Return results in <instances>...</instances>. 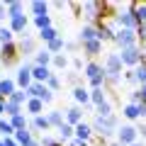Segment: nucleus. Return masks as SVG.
Instances as JSON below:
<instances>
[{"label": "nucleus", "mask_w": 146, "mask_h": 146, "mask_svg": "<svg viewBox=\"0 0 146 146\" xmlns=\"http://www.w3.org/2000/svg\"><path fill=\"white\" fill-rule=\"evenodd\" d=\"M119 73H122V58L119 54H110L105 58V80L110 83H119Z\"/></svg>", "instance_id": "f257e3e1"}, {"label": "nucleus", "mask_w": 146, "mask_h": 146, "mask_svg": "<svg viewBox=\"0 0 146 146\" xmlns=\"http://www.w3.org/2000/svg\"><path fill=\"white\" fill-rule=\"evenodd\" d=\"M93 131H100L105 139H107V136H112V134L117 131V119H115V115H112V117H95Z\"/></svg>", "instance_id": "f03ea898"}, {"label": "nucleus", "mask_w": 146, "mask_h": 146, "mask_svg": "<svg viewBox=\"0 0 146 146\" xmlns=\"http://www.w3.org/2000/svg\"><path fill=\"white\" fill-rule=\"evenodd\" d=\"M117 25H119L122 29H134V32H136L139 22H136V17H134V3L127 5V10H119V12H117Z\"/></svg>", "instance_id": "7ed1b4c3"}, {"label": "nucleus", "mask_w": 146, "mask_h": 146, "mask_svg": "<svg viewBox=\"0 0 146 146\" xmlns=\"http://www.w3.org/2000/svg\"><path fill=\"white\" fill-rule=\"evenodd\" d=\"M119 58H122V63L124 66H139V63H144V51H141L139 46H131V49H122V54H119Z\"/></svg>", "instance_id": "20e7f679"}, {"label": "nucleus", "mask_w": 146, "mask_h": 146, "mask_svg": "<svg viewBox=\"0 0 146 146\" xmlns=\"http://www.w3.org/2000/svg\"><path fill=\"white\" fill-rule=\"evenodd\" d=\"M117 44H119L122 49H131V46H136V32L134 29H119V32H115V36H112Z\"/></svg>", "instance_id": "39448f33"}, {"label": "nucleus", "mask_w": 146, "mask_h": 146, "mask_svg": "<svg viewBox=\"0 0 146 146\" xmlns=\"http://www.w3.org/2000/svg\"><path fill=\"white\" fill-rule=\"evenodd\" d=\"M27 93H29V98H39L44 105L54 100V93L46 88V83H32L29 88H27Z\"/></svg>", "instance_id": "423d86ee"}, {"label": "nucleus", "mask_w": 146, "mask_h": 146, "mask_svg": "<svg viewBox=\"0 0 146 146\" xmlns=\"http://www.w3.org/2000/svg\"><path fill=\"white\" fill-rule=\"evenodd\" d=\"M136 134H139V129H134L131 124H127V127H122V129H117V139H119L122 146L136 144Z\"/></svg>", "instance_id": "0eeeda50"}, {"label": "nucleus", "mask_w": 146, "mask_h": 146, "mask_svg": "<svg viewBox=\"0 0 146 146\" xmlns=\"http://www.w3.org/2000/svg\"><path fill=\"white\" fill-rule=\"evenodd\" d=\"M15 83L20 85L22 90H27L32 83H34V78H32V66H29V63L20 66V71H17V78H15Z\"/></svg>", "instance_id": "6e6552de"}, {"label": "nucleus", "mask_w": 146, "mask_h": 146, "mask_svg": "<svg viewBox=\"0 0 146 146\" xmlns=\"http://www.w3.org/2000/svg\"><path fill=\"white\" fill-rule=\"evenodd\" d=\"M0 61H3V66H12L17 61V44H3V49H0Z\"/></svg>", "instance_id": "1a4fd4ad"}, {"label": "nucleus", "mask_w": 146, "mask_h": 146, "mask_svg": "<svg viewBox=\"0 0 146 146\" xmlns=\"http://www.w3.org/2000/svg\"><path fill=\"white\" fill-rule=\"evenodd\" d=\"M15 90H17V83L12 78H3L0 80V100H10Z\"/></svg>", "instance_id": "9d476101"}, {"label": "nucleus", "mask_w": 146, "mask_h": 146, "mask_svg": "<svg viewBox=\"0 0 146 146\" xmlns=\"http://www.w3.org/2000/svg\"><path fill=\"white\" fill-rule=\"evenodd\" d=\"M51 76H54L51 68H46V66H32V78H34V83H46Z\"/></svg>", "instance_id": "9b49d317"}, {"label": "nucleus", "mask_w": 146, "mask_h": 146, "mask_svg": "<svg viewBox=\"0 0 146 146\" xmlns=\"http://www.w3.org/2000/svg\"><path fill=\"white\" fill-rule=\"evenodd\" d=\"M27 25H29L27 15H20V17H12V20H10V29L15 32V34H25V32H27Z\"/></svg>", "instance_id": "f8f14e48"}, {"label": "nucleus", "mask_w": 146, "mask_h": 146, "mask_svg": "<svg viewBox=\"0 0 146 146\" xmlns=\"http://www.w3.org/2000/svg\"><path fill=\"white\" fill-rule=\"evenodd\" d=\"M102 7H105V5H100V3H85V5H83V12H85L88 20H98V17L102 15Z\"/></svg>", "instance_id": "ddd939ff"}, {"label": "nucleus", "mask_w": 146, "mask_h": 146, "mask_svg": "<svg viewBox=\"0 0 146 146\" xmlns=\"http://www.w3.org/2000/svg\"><path fill=\"white\" fill-rule=\"evenodd\" d=\"M25 107H27V112H29V115L39 117V115H42V110H44V102H42L39 98H29V100H27V105H25Z\"/></svg>", "instance_id": "4468645a"}, {"label": "nucleus", "mask_w": 146, "mask_h": 146, "mask_svg": "<svg viewBox=\"0 0 146 146\" xmlns=\"http://www.w3.org/2000/svg\"><path fill=\"white\" fill-rule=\"evenodd\" d=\"M66 122L71 127H78L80 122H83V112H80L78 107H71V110H66Z\"/></svg>", "instance_id": "2eb2a0df"}, {"label": "nucleus", "mask_w": 146, "mask_h": 146, "mask_svg": "<svg viewBox=\"0 0 146 146\" xmlns=\"http://www.w3.org/2000/svg\"><path fill=\"white\" fill-rule=\"evenodd\" d=\"M85 76H88L90 80L93 78H100V76H105V66H100V63H88V66H85Z\"/></svg>", "instance_id": "dca6fc26"}, {"label": "nucleus", "mask_w": 146, "mask_h": 146, "mask_svg": "<svg viewBox=\"0 0 146 146\" xmlns=\"http://www.w3.org/2000/svg\"><path fill=\"white\" fill-rule=\"evenodd\" d=\"M90 136H93V127H90V124H85V122H80V124L76 127V139L88 141Z\"/></svg>", "instance_id": "f3484780"}, {"label": "nucleus", "mask_w": 146, "mask_h": 146, "mask_svg": "<svg viewBox=\"0 0 146 146\" xmlns=\"http://www.w3.org/2000/svg\"><path fill=\"white\" fill-rule=\"evenodd\" d=\"M83 51L88 54V56H98V54L102 51V42H100V39H93V42H85V44H83Z\"/></svg>", "instance_id": "a211bd4d"}, {"label": "nucleus", "mask_w": 146, "mask_h": 146, "mask_svg": "<svg viewBox=\"0 0 146 146\" xmlns=\"http://www.w3.org/2000/svg\"><path fill=\"white\" fill-rule=\"evenodd\" d=\"M7 5V17H20V15H25V5L22 3H17V0H12V3H5Z\"/></svg>", "instance_id": "6ab92c4d"}, {"label": "nucleus", "mask_w": 146, "mask_h": 146, "mask_svg": "<svg viewBox=\"0 0 146 146\" xmlns=\"http://www.w3.org/2000/svg\"><path fill=\"white\" fill-rule=\"evenodd\" d=\"M51 61H54V54L44 49V51H39V54H36V58H34V66H46V68H49V63H51Z\"/></svg>", "instance_id": "aec40b11"}, {"label": "nucleus", "mask_w": 146, "mask_h": 146, "mask_svg": "<svg viewBox=\"0 0 146 146\" xmlns=\"http://www.w3.org/2000/svg\"><path fill=\"white\" fill-rule=\"evenodd\" d=\"M46 119H49V124H51V127H61L63 122H66V115H63L61 110H54V112H49V115H46Z\"/></svg>", "instance_id": "412c9836"}, {"label": "nucleus", "mask_w": 146, "mask_h": 146, "mask_svg": "<svg viewBox=\"0 0 146 146\" xmlns=\"http://www.w3.org/2000/svg\"><path fill=\"white\" fill-rule=\"evenodd\" d=\"M93 39H98V29H95L93 25H88V27H83L80 29V42H93Z\"/></svg>", "instance_id": "4be33fe9"}, {"label": "nucleus", "mask_w": 146, "mask_h": 146, "mask_svg": "<svg viewBox=\"0 0 146 146\" xmlns=\"http://www.w3.org/2000/svg\"><path fill=\"white\" fill-rule=\"evenodd\" d=\"M73 98H76V102L88 105V102H90V90H85V88H76V90H73Z\"/></svg>", "instance_id": "5701e85b"}, {"label": "nucleus", "mask_w": 146, "mask_h": 146, "mask_svg": "<svg viewBox=\"0 0 146 146\" xmlns=\"http://www.w3.org/2000/svg\"><path fill=\"white\" fill-rule=\"evenodd\" d=\"M90 102H93L95 107H100L102 102H107V98H105V90H102V88H95L93 93H90Z\"/></svg>", "instance_id": "b1692460"}, {"label": "nucleus", "mask_w": 146, "mask_h": 146, "mask_svg": "<svg viewBox=\"0 0 146 146\" xmlns=\"http://www.w3.org/2000/svg\"><path fill=\"white\" fill-rule=\"evenodd\" d=\"M15 141L20 146H25L27 141H32V131H29V127H27V129H17L15 131Z\"/></svg>", "instance_id": "393cba45"}, {"label": "nucleus", "mask_w": 146, "mask_h": 146, "mask_svg": "<svg viewBox=\"0 0 146 146\" xmlns=\"http://www.w3.org/2000/svg\"><path fill=\"white\" fill-rule=\"evenodd\" d=\"M32 12H34V17H42V15H46V10H49V5L46 3H42V0H34V3H32Z\"/></svg>", "instance_id": "a878e982"}, {"label": "nucleus", "mask_w": 146, "mask_h": 146, "mask_svg": "<svg viewBox=\"0 0 146 146\" xmlns=\"http://www.w3.org/2000/svg\"><path fill=\"white\" fill-rule=\"evenodd\" d=\"M0 134L5 136V139H10V136H15V127H12L10 122H7V119H3V117H0Z\"/></svg>", "instance_id": "bb28decb"}, {"label": "nucleus", "mask_w": 146, "mask_h": 146, "mask_svg": "<svg viewBox=\"0 0 146 146\" xmlns=\"http://www.w3.org/2000/svg\"><path fill=\"white\" fill-rule=\"evenodd\" d=\"M122 115H124L127 119H136V117H141V115H139V105L129 102V105H127L124 110H122Z\"/></svg>", "instance_id": "cd10ccee"}, {"label": "nucleus", "mask_w": 146, "mask_h": 146, "mask_svg": "<svg viewBox=\"0 0 146 146\" xmlns=\"http://www.w3.org/2000/svg\"><path fill=\"white\" fill-rule=\"evenodd\" d=\"M58 134H61V139H63V141H68L73 134H76V127H71L68 122H63V124L58 127Z\"/></svg>", "instance_id": "c85d7f7f"}, {"label": "nucleus", "mask_w": 146, "mask_h": 146, "mask_svg": "<svg viewBox=\"0 0 146 146\" xmlns=\"http://www.w3.org/2000/svg\"><path fill=\"white\" fill-rule=\"evenodd\" d=\"M5 115L15 117V115H22V105L12 102V100H5Z\"/></svg>", "instance_id": "c756f323"}, {"label": "nucleus", "mask_w": 146, "mask_h": 146, "mask_svg": "<svg viewBox=\"0 0 146 146\" xmlns=\"http://www.w3.org/2000/svg\"><path fill=\"white\" fill-rule=\"evenodd\" d=\"M10 100H12V102H17V105H27V100H29V93H27V90H15Z\"/></svg>", "instance_id": "7c9ffc66"}, {"label": "nucleus", "mask_w": 146, "mask_h": 146, "mask_svg": "<svg viewBox=\"0 0 146 146\" xmlns=\"http://www.w3.org/2000/svg\"><path fill=\"white\" fill-rule=\"evenodd\" d=\"M32 127H34V129H39V131H42V129L46 131L51 124H49V119H46V117H42V115H39V117H34V119H32Z\"/></svg>", "instance_id": "2f4dec72"}, {"label": "nucleus", "mask_w": 146, "mask_h": 146, "mask_svg": "<svg viewBox=\"0 0 146 146\" xmlns=\"http://www.w3.org/2000/svg\"><path fill=\"white\" fill-rule=\"evenodd\" d=\"M134 76H136V80H139L141 85H146V61L139 63V66L134 68Z\"/></svg>", "instance_id": "473e14b6"}, {"label": "nucleus", "mask_w": 146, "mask_h": 146, "mask_svg": "<svg viewBox=\"0 0 146 146\" xmlns=\"http://www.w3.org/2000/svg\"><path fill=\"white\" fill-rule=\"evenodd\" d=\"M12 34L15 32L10 27H0V44H12Z\"/></svg>", "instance_id": "72a5a7b5"}, {"label": "nucleus", "mask_w": 146, "mask_h": 146, "mask_svg": "<svg viewBox=\"0 0 146 146\" xmlns=\"http://www.w3.org/2000/svg\"><path fill=\"white\" fill-rule=\"evenodd\" d=\"M10 124L15 127V131H17V129H27V119H25V115H15V117H10Z\"/></svg>", "instance_id": "f704fd0d"}, {"label": "nucleus", "mask_w": 146, "mask_h": 146, "mask_svg": "<svg viewBox=\"0 0 146 146\" xmlns=\"http://www.w3.org/2000/svg\"><path fill=\"white\" fill-rule=\"evenodd\" d=\"M134 17H136V22H146V5H139V3H134Z\"/></svg>", "instance_id": "c9c22d12"}, {"label": "nucleus", "mask_w": 146, "mask_h": 146, "mask_svg": "<svg viewBox=\"0 0 146 146\" xmlns=\"http://www.w3.org/2000/svg\"><path fill=\"white\" fill-rule=\"evenodd\" d=\"M63 46H66V42H63L61 36H58V39H54V42H49V46H46V51H51L54 56H56V51H61Z\"/></svg>", "instance_id": "e433bc0d"}, {"label": "nucleus", "mask_w": 146, "mask_h": 146, "mask_svg": "<svg viewBox=\"0 0 146 146\" xmlns=\"http://www.w3.org/2000/svg\"><path fill=\"white\" fill-rule=\"evenodd\" d=\"M34 25L39 27V32H42V29H49V27H51V17H49V15H42V17H34Z\"/></svg>", "instance_id": "4c0bfd02"}, {"label": "nucleus", "mask_w": 146, "mask_h": 146, "mask_svg": "<svg viewBox=\"0 0 146 146\" xmlns=\"http://www.w3.org/2000/svg\"><path fill=\"white\" fill-rule=\"evenodd\" d=\"M39 36H42V39H44V42H54V39H58V34H56V29H54V27H49V29H42V32H39Z\"/></svg>", "instance_id": "58836bf2"}, {"label": "nucleus", "mask_w": 146, "mask_h": 146, "mask_svg": "<svg viewBox=\"0 0 146 146\" xmlns=\"http://www.w3.org/2000/svg\"><path fill=\"white\" fill-rule=\"evenodd\" d=\"M98 117H112V107H110V102H102L98 107Z\"/></svg>", "instance_id": "ea45409f"}, {"label": "nucleus", "mask_w": 146, "mask_h": 146, "mask_svg": "<svg viewBox=\"0 0 146 146\" xmlns=\"http://www.w3.org/2000/svg\"><path fill=\"white\" fill-rule=\"evenodd\" d=\"M51 63H54L56 68H66V66H68V58H66V56H61V54H56Z\"/></svg>", "instance_id": "a19ab883"}, {"label": "nucleus", "mask_w": 146, "mask_h": 146, "mask_svg": "<svg viewBox=\"0 0 146 146\" xmlns=\"http://www.w3.org/2000/svg\"><path fill=\"white\" fill-rule=\"evenodd\" d=\"M20 49H22V51H34V39L25 36V39H22V44H20Z\"/></svg>", "instance_id": "79ce46f5"}, {"label": "nucleus", "mask_w": 146, "mask_h": 146, "mask_svg": "<svg viewBox=\"0 0 146 146\" xmlns=\"http://www.w3.org/2000/svg\"><path fill=\"white\" fill-rule=\"evenodd\" d=\"M46 88H49V90H51V93H54V90H58V88H61V80H58L56 76H51V78L46 80Z\"/></svg>", "instance_id": "37998d69"}, {"label": "nucleus", "mask_w": 146, "mask_h": 146, "mask_svg": "<svg viewBox=\"0 0 146 146\" xmlns=\"http://www.w3.org/2000/svg\"><path fill=\"white\" fill-rule=\"evenodd\" d=\"M136 36H139L141 42H146V22H141V25L136 27Z\"/></svg>", "instance_id": "c03bdc74"}, {"label": "nucleus", "mask_w": 146, "mask_h": 146, "mask_svg": "<svg viewBox=\"0 0 146 146\" xmlns=\"http://www.w3.org/2000/svg\"><path fill=\"white\" fill-rule=\"evenodd\" d=\"M3 144H5V146H20V144L15 141V136H10V139H3Z\"/></svg>", "instance_id": "a18cd8bd"}, {"label": "nucleus", "mask_w": 146, "mask_h": 146, "mask_svg": "<svg viewBox=\"0 0 146 146\" xmlns=\"http://www.w3.org/2000/svg\"><path fill=\"white\" fill-rule=\"evenodd\" d=\"M68 146H88V141H80V139H71Z\"/></svg>", "instance_id": "49530a36"}, {"label": "nucleus", "mask_w": 146, "mask_h": 146, "mask_svg": "<svg viewBox=\"0 0 146 146\" xmlns=\"http://www.w3.org/2000/svg\"><path fill=\"white\" fill-rule=\"evenodd\" d=\"M3 17H7V5L5 3H0V20H3Z\"/></svg>", "instance_id": "de8ad7c7"}, {"label": "nucleus", "mask_w": 146, "mask_h": 146, "mask_svg": "<svg viewBox=\"0 0 146 146\" xmlns=\"http://www.w3.org/2000/svg\"><path fill=\"white\" fill-rule=\"evenodd\" d=\"M51 144H54L51 136H42V146H51Z\"/></svg>", "instance_id": "09e8293b"}, {"label": "nucleus", "mask_w": 146, "mask_h": 146, "mask_svg": "<svg viewBox=\"0 0 146 146\" xmlns=\"http://www.w3.org/2000/svg\"><path fill=\"white\" fill-rule=\"evenodd\" d=\"M139 115L146 117V102H139Z\"/></svg>", "instance_id": "8fccbe9b"}, {"label": "nucleus", "mask_w": 146, "mask_h": 146, "mask_svg": "<svg viewBox=\"0 0 146 146\" xmlns=\"http://www.w3.org/2000/svg\"><path fill=\"white\" fill-rule=\"evenodd\" d=\"M139 93H141V102H146V85H141Z\"/></svg>", "instance_id": "3c124183"}, {"label": "nucleus", "mask_w": 146, "mask_h": 146, "mask_svg": "<svg viewBox=\"0 0 146 146\" xmlns=\"http://www.w3.org/2000/svg\"><path fill=\"white\" fill-rule=\"evenodd\" d=\"M25 146H42V141H36V139H32V141H27Z\"/></svg>", "instance_id": "603ef678"}, {"label": "nucleus", "mask_w": 146, "mask_h": 146, "mask_svg": "<svg viewBox=\"0 0 146 146\" xmlns=\"http://www.w3.org/2000/svg\"><path fill=\"white\" fill-rule=\"evenodd\" d=\"M5 112V100H0V115Z\"/></svg>", "instance_id": "864d4df0"}, {"label": "nucleus", "mask_w": 146, "mask_h": 146, "mask_svg": "<svg viewBox=\"0 0 146 146\" xmlns=\"http://www.w3.org/2000/svg\"><path fill=\"white\" fill-rule=\"evenodd\" d=\"M139 131H141V136H144V139H146V127H141Z\"/></svg>", "instance_id": "5fc2aeb1"}, {"label": "nucleus", "mask_w": 146, "mask_h": 146, "mask_svg": "<svg viewBox=\"0 0 146 146\" xmlns=\"http://www.w3.org/2000/svg\"><path fill=\"white\" fill-rule=\"evenodd\" d=\"M131 146H144V144H139V141H136V144H131Z\"/></svg>", "instance_id": "6e6d98bb"}, {"label": "nucleus", "mask_w": 146, "mask_h": 146, "mask_svg": "<svg viewBox=\"0 0 146 146\" xmlns=\"http://www.w3.org/2000/svg\"><path fill=\"white\" fill-rule=\"evenodd\" d=\"M51 146H63V144H56V141H54V144H51Z\"/></svg>", "instance_id": "4d7b16f0"}, {"label": "nucleus", "mask_w": 146, "mask_h": 146, "mask_svg": "<svg viewBox=\"0 0 146 146\" xmlns=\"http://www.w3.org/2000/svg\"><path fill=\"white\" fill-rule=\"evenodd\" d=\"M144 54H146V42H144Z\"/></svg>", "instance_id": "13d9d810"}, {"label": "nucleus", "mask_w": 146, "mask_h": 146, "mask_svg": "<svg viewBox=\"0 0 146 146\" xmlns=\"http://www.w3.org/2000/svg\"><path fill=\"white\" fill-rule=\"evenodd\" d=\"M0 146H5V144H3V141H0Z\"/></svg>", "instance_id": "bf43d9fd"}, {"label": "nucleus", "mask_w": 146, "mask_h": 146, "mask_svg": "<svg viewBox=\"0 0 146 146\" xmlns=\"http://www.w3.org/2000/svg\"><path fill=\"white\" fill-rule=\"evenodd\" d=\"M115 146H122V144H115Z\"/></svg>", "instance_id": "052dcab7"}, {"label": "nucleus", "mask_w": 146, "mask_h": 146, "mask_svg": "<svg viewBox=\"0 0 146 146\" xmlns=\"http://www.w3.org/2000/svg\"><path fill=\"white\" fill-rule=\"evenodd\" d=\"M0 80H3V78H0Z\"/></svg>", "instance_id": "680f3d73"}]
</instances>
